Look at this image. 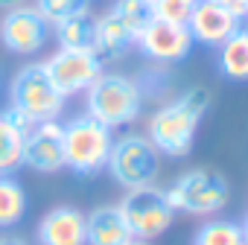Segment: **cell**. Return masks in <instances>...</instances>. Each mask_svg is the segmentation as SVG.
<instances>
[{"instance_id":"obj_2","label":"cell","mask_w":248,"mask_h":245,"mask_svg":"<svg viewBox=\"0 0 248 245\" xmlns=\"http://www.w3.org/2000/svg\"><path fill=\"white\" fill-rule=\"evenodd\" d=\"M85 114L105 122L108 129H120L135 122L143 111V91L138 79L123 73H99L96 82L85 91Z\"/></svg>"},{"instance_id":"obj_3","label":"cell","mask_w":248,"mask_h":245,"mask_svg":"<svg viewBox=\"0 0 248 245\" xmlns=\"http://www.w3.org/2000/svg\"><path fill=\"white\" fill-rule=\"evenodd\" d=\"M64 132V167L82 178H91L105 169L111 146H114V129L93 120L91 114H79L62 126Z\"/></svg>"},{"instance_id":"obj_28","label":"cell","mask_w":248,"mask_h":245,"mask_svg":"<svg viewBox=\"0 0 248 245\" xmlns=\"http://www.w3.org/2000/svg\"><path fill=\"white\" fill-rule=\"evenodd\" d=\"M242 236H245V245H248V216H245V222H242Z\"/></svg>"},{"instance_id":"obj_26","label":"cell","mask_w":248,"mask_h":245,"mask_svg":"<svg viewBox=\"0 0 248 245\" xmlns=\"http://www.w3.org/2000/svg\"><path fill=\"white\" fill-rule=\"evenodd\" d=\"M27 0H0V9H12V6H21Z\"/></svg>"},{"instance_id":"obj_13","label":"cell","mask_w":248,"mask_h":245,"mask_svg":"<svg viewBox=\"0 0 248 245\" xmlns=\"http://www.w3.org/2000/svg\"><path fill=\"white\" fill-rule=\"evenodd\" d=\"M38 245H88L85 239V213L70 204L47 210L35 228Z\"/></svg>"},{"instance_id":"obj_12","label":"cell","mask_w":248,"mask_h":245,"mask_svg":"<svg viewBox=\"0 0 248 245\" xmlns=\"http://www.w3.org/2000/svg\"><path fill=\"white\" fill-rule=\"evenodd\" d=\"M239 18L231 15L225 6H219L216 0H196L193 15L187 21V30L193 35V41L204 44V47H219L225 38H231L239 30Z\"/></svg>"},{"instance_id":"obj_1","label":"cell","mask_w":248,"mask_h":245,"mask_svg":"<svg viewBox=\"0 0 248 245\" xmlns=\"http://www.w3.org/2000/svg\"><path fill=\"white\" fill-rule=\"evenodd\" d=\"M210 108V91L207 88H190L181 96L164 102L146 126V138L152 146L167 158H187L196 140V132Z\"/></svg>"},{"instance_id":"obj_20","label":"cell","mask_w":248,"mask_h":245,"mask_svg":"<svg viewBox=\"0 0 248 245\" xmlns=\"http://www.w3.org/2000/svg\"><path fill=\"white\" fill-rule=\"evenodd\" d=\"M193 245H245L242 225L233 219H207L196 230Z\"/></svg>"},{"instance_id":"obj_9","label":"cell","mask_w":248,"mask_h":245,"mask_svg":"<svg viewBox=\"0 0 248 245\" xmlns=\"http://www.w3.org/2000/svg\"><path fill=\"white\" fill-rule=\"evenodd\" d=\"M50 24L41 18V12L30 3L6 9V15L0 18V44L15 56H35L44 50L50 38Z\"/></svg>"},{"instance_id":"obj_24","label":"cell","mask_w":248,"mask_h":245,"mask_svg":"<svg viewBox=\"0 0 248 245\" xmlns=\"http://www.w3.org/2000/svg\"><path fill=\"white\" fill-rule=\"evenodd\" d=\"M216 3L219 6H225L231 15H236L239 21L242 18H248V0H216Z\"/></svg>"},{"instance_id":"obj_17","label":"cell","mask_w":248,"mask_h":245,"mask_svg":"<svg viewBox=\"0 0 248 245\" xmlns=\"http://www.w3.org/2000/svg\"><path fill=\"white\" fill-rule=\"evenodd\" d=\"M27 210H30V199L24 184L15 175H0V230L21 225Z\"/></svg>"},{"instance_id":"obj_16","label":"cell","mask_w":248,"mask_h":245,"mask_svg":"<svg viewBox=\"0 0 248 245\" xmlns=\"http://www.w3.org/2000/svg\"><path fill=\"white\" fill-rule=\"evenodd\" d=\"M216 67L231 82H248V27H239L216 47Z\"/></svg>"},{"instance_id":"obj_18","label":"cell","mask_w":248,"mask_h":245,"mask_svg":"<svg viewBox=\"0 0 248 245\" xmlns=\"http://www.w3.org/2000/svg\"><path fill=\"white\" fill-rule=\"evenodd\" d=\"M24 129L0 111V175H15L24 167Z\"/></svg>"},{"instance_id":"obj_21","label":"cell","mask_w":248,"mask_h":245,"mask_svg":"<svg viewBox=\"0 0 248 245\" xmlns=\"http://www.w3.org/2000/svg\"><path fill=\"white\" fill-rule=\"evenodd\" d=\"M108 12L135 35V41H138L140 30L155 18L152 15V0H114V6Z\"/></svg>"},{"instance_id":"obj_15","label":"cell","mask_w":248,"mask_h":245,"mask_svg":"<svg viewBox=\"0 0 248 245\" xmlns=\"http://www.w3.org/2000/svg\"><path fill=\"white\" fill-rule=\"evenodd\" d=\"M135 44V35L123 27L111 12L96 18V30H93V53L99 56V61H114Z\"/></svg>"},{"instance_id":"obj_11","label":"cell","mask_w":248,"mask_h":245,"mask_svg":"<svg viewBox=\"0 0 248 245\" xmlns=\"http://www.w3.org/2000/svg\"><path fill=\"white\" fill-rule=\"evenodd\" d=\"M62 138L64 132H62L59 120L30 126V132L24 135V167L44 172V175L64 169V140Z\"/></svg>"},{"instance_id":"obj_7","label":"cell","mask_w":248,"mask_h":245,"mask_svg":"<svg viewBox=\"0 0 248 245\" xmlns=\"http://www.w3.org/2000/svg\"><path fill=\"white\" fill-rule=\"evenodd\" d=\"M123 210L129 230L135 239H158L161 233H167L175 222V210L170 207V201L164 199V190L158 187H143V190H126L123 201L117 204Z\"/></svg>"},{"instance_id":"obj_10","label":"cell","mask_w":248,"mask_h":245,"mask_svg":"<svg viewBox=\"0 0 248 245\" xmlns=\"http://www.w3.org/2000/svg\"><path fill=\"white\" fill-rule=\"evenodd\" d=\"M135 44L140 47V53H143L146 59L161 61V64H172V61L187 59L196 41H193L187 24H172V21L152 18V21L140 30V35H138Z\"/></svg>"},{"instance_id":"obj_25","label":"cell","mask_w":248,"mask_h":245,"mask_svg":"<svg viewBox=\"0 0 248 245\" xmlns=\"http://www.w3.org/2000/svg\"><path fill=\"white\" fill-rule=\"evenodd\" d=\"M0 245H30L24 236H15V233H3L0 236Z\"/></svg>"},{"instance_id":"obj_5","label":"cell","mask_w":248,"mask_h":245,"mask_svg":"<svg viewBox=\"0 0 248 245\" xmlns=\"http://www.w3.org/2000/svg\"><path fill=\"white\" fill-rule=\"evenodd\" d=\"M105 169L123 190L155 187L161 172V152L152 146L146 135H123L114 138Z\"/></svg>"},{"instance_id":"obj_22","label":"cell","mask_w":248,"mask_h":245,"mask_svg":"<svg viewBox=\"0 0 248 245\" xmlns=\"http://www.w3.org/2000/svg\"><path fill=\"white\" fill-rule=\"evenodd\" d=\"M32 6L41 12V18L50 27H56V24H62V21H67L73 15L91 12V0H35Z\"/></svg>"},{"instance_id":"obj_14","label":"cell","mask_w":248,"mask_h":245,"mask_svg":"<svg viewBox=\"0 0 248 245\" xmlns=\"http://www.w3.org/2000/svg\"><path fill=\"white\" fill-rule=\"evenodd\" d=\"M85 239L88 245H126L135 236L117 204H99L85 213Z\"/></svg>"},{"instance_id":"obj_4","label":"cell","mask_w":248,"mask_h":245,"mask_svg":"<svg viewBox=\"0 0 248 245\" xmlns=\"http://www.w3.org/2000/svg\"><path fill=\"white\" fill-rule=\"evenodd\" d=\"M164 199L175 213H193V216H216L231 201V187L225 175L213 169H190L178 175L167 190Z\"/></svg>"},{"instance_id":"obj_19","label":"cell","mask_w":248,"mask_h":245,"mask_svg":"<svg viewBox=\"0 0 248 245\" xmlns=\"http://www.w3.org/2000/svg\"><path fill=\"white\" fill-rule=\"evenodd\" d=\"M93 30H96V18L91 12L73 15L53 27L59 47H67V50H93Z\"/></svg>"},{"instance_id":"obj_6","label":"cell","mask_w":248,"mask_h":245,"mask_svg":"<svg viewBox=\"0 0 248 245\" xmlns=\"http://www.w3.org/2000/svg\"><path fill=\"white\" fill-rule=\"evenodd\" d=\"M9 105L18 108L30 122H47V120H59L62 117L64 96L50 82L44 61H30L12 76Z\"/></svg>"},{"instance_id":"obj_8","label":"cell","mask_w":248,"mask_h":245,"mask_svg":"<svg viewBox=\"0 0 248 245\" xmlns=\"http://www.w3.org/2000/svg\"><path fill=\"white\" fill-rule=\"evenodd\" d=\"M44 67H47L50 82L56 85V91L64 99L85 93L102 73V61L93 50H67V47H59L44 61Z\"/></svg>"},{"instance_id":"obj_27","label":"cell","mask_w":248,"mask_h":245,"mask_svg":"<svg viewBox=\"0 0 248 245\" xmlns=\"http://www.w3.org/2000/svg\"><path fill=\"white\" fill-rule=\"evenodd\" d=\"M126 245H152V242H146V239H129Z\"/></svg>"},{"instance_id":"obj_23","label":"cell","mask_w":248,"mask_h":245,"mask_svg":"<svg viewBox=\"0 0 248 245\" xmlns=\"http://www.w3.org/2000/svg\"><path fill=\"white\" fill-rule=\"evenodd\" d=\"M196 0H152V15L161 21H172V24H187L193 15Z\"/></svg>"}]
</instances>
